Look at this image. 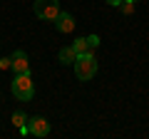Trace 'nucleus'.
Here are the masks:
<instances>
[{
    "label": "nucleus",
    "mask_w": 149,
    "mask_h": 139,
    "mask_svg": "<svg viewBox=\"0 0 149 139\" xmlns=\"http://www.w3.org/2000/svg\"><path fill=\"white\" fill-rule=\"evenodd\" d=\"M132 3H137V0H132Z\"/></svg>",
    "instance_id": "4468645a"
},
{
    "label": "nucleus",
    "mask_w": 149,
    "mask_h": 139,
    "mask_svg": "<svg viewBox=\"0 0 149 139\" xmlns=\"http://www.w3.org/2000/svg\"><path fill=\"white\" fill-rule=\"evenodd\" d=\"M0 70H10V57H3V60H0Z\"/></svg>",
    "instance_id": "f8f14e48"
},
{
    "label": "nucleus",
    "mask_w": 149,
    "mask_h": 139,
    "mask_svg": "<svg viewBox=\"0 0 149 139\" xmlns=\"http://www.w3.org/2000/svg\"><path fill=\"white\" fill-rule=\"evenodd\" d=\"M104 3H109V5H114V8H119L124 3V0H104Z\"/></svg>",
    "instance_id": "ddd939ff"
},
{
    "label": "nucleus",
    "mask_w": 149,
    "mask_h": 139,
    "mask_svg": "<svg viewBox=\"0 0 149 139\" xmlns=\"http://www.w3.org/2000/svg\"><path fill=\"white\" fill-rule=\"evenodd\" d=\"M57 60H60V65H74V60H77V52H74L72 45H67V47H62V50L57 52Z\"/></svg>",
    "instance_id": "0eeeda50"
},
{
    "label": "nucleus",
    "mask_w": 149,
    "mask_h": 139,
    "mask_svg": "<svg viewBox=\"0 0 149 139\" xmlns=\"http://www.w3.org/2000/svg\"><path fill=\"white\" fill-rule=\"evenodd\" d=\"M74 75H77V80H82V82L92 80V77L97 75V60H95L92 52L77 55V60H74Z\"/></svg>",
    "instance_id": "f03ea898"
},
{
    "label": "nucleus",
    "mask_w": 149,
    "mask_h": 139,
    "mask_svg": "<svg viewBox=\"0 0 149 139\" xmlns=\"http://www.w3.org/2000/svg\"><path fill=\"white\" fill-rule=\"evenodd\" d=\"M27 119H30V117H27V114L22 112V109H17V112H13V124H15L17 129H20V127H25V124H27Z\"/></svg>",
    "instance_id": "1a4fd4ad"
},
{
    "label": "nucleus",
    "mask_w": 149,
    "mask_h": 139,
    "mask_svg": "<svg viewBox=\"0 0 149 139\" xmlns=\"http://www.w3.org/2000/svg\"><path fill=\"white\" fill-rule=\"evenodd\" d=\"M119 10H122L124 15H132V13H134V3H132V0H124L122 5H119Z\"/></svg>",
    "instance_id": "9d476101"
},
{
    "label": "nucleus",
    "mask_w": 149,
    "mask_h": 139,
    "mask_svg": "<svg viewBox=\"0 0 149 139\" xmlns=\"http://www.w3.org/2000/svg\"><path fill=\"white\" fill-rule=\"evenodd\" d=\"M10 70L15 72V75L30 72V62H27V52L25 50H15V52L10 55Z\"/></svg>",
    "instance_id": "20e7f679"
},
{
    "label": "nucleus",
    "mask_w": 149,
    "mask_h": 139,
    "mask_svg": "<svg viewBox=\"0 0 149 139\" xmlns=\"http://www.w3.org/2000/svg\"><path fill=\"white\" fill-rule=\"evenodd\" d=\"M27 129L35 137H47L50 134V122L45 117H32V119H27Z\"/></svg>",
    "instance_id": "39448f33"
},
{
    "label": "nucleus",
    "mask_w": 149,
    "mask_h": 139,
    "mask_svg": "<svg viewBox=\"0 0 149 139\" xmlns=\"http://www.w3.org/2000/svg\"><path fill=\"white\" fill-rule=\"evenodd\" d=\"M74 25H77V22H74V17L70 15V13L60 10V15L55 17V30H57V32H65V35H67V32L74 30Z\"/></svg>",
    "instance_id": "423d86ee"
},
{
    "label": "nucleus",
    "mask_w": 149,
    "mask_h": 139,
    "mask_svg": "<svg viewBox=\"0 0 149 139\" xmlns=\"http://www.w3.org/2000/svg\"><path fill=\"white\" fill-rule=\"evenodd\" d=\"M13 95L17 97L20 102H30L35 97V82H32V75L30 72H20V75L13 77V85H10Z\"/></svg>",
    "instance_id": "f257e3e1"
},
{
    "label": "nucleus",
    "mask_w": 149,
    "mask_h": 139,
    "mask_svg": "<svg viewBox=\"0 0 149 139\" xmlns=\"http://www.w3.org/2000/svg\"><path fill=\"white\" fill-rule=\"evenodd\" d=\"M32 8L40 20H55L60 15V0H35Z\"/></svg>",
    "instance_id": "7ed1b4c3"
},
{
    "label": "nucleus",
    "mask_w": 149,
    "mask_h": 139,
    "mask_svg": "<svg viewBox=\"0 0 149 139\" xmlns=\"http://www.w3.org/2000/svg\"><path fill=\"white\" fill-rule=\"evenodd\" d=\"M72 47H74V52H77V55L92 52V50H90V45H87V38H77V40H74V45H72Z\"/></svg>",
    "instance_id": "6e6552de"
},
{
    "label": "nucleus",
    "mask_w": 149,
    "mask_h": 139,
    "mask_svg": "<svg viewBox=\"0 0 149 139\" xmlns=\"http://www.w3.org/2000/svg\"><path fill=\"white\" fill-rule=\"evenodd\" d=\"M87 45H90V50H95L97 45H100V38H97V35H90V38H87Z\"/></svg>",
    "instance_id": "9b49d317"
}]
</instances>
